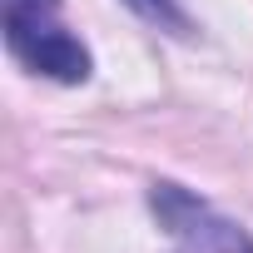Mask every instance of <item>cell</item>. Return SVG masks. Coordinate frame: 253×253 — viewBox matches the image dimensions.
Segmentation results:
<instances>
[{
    "instance_id": "cell-1",
    "label": "cell",
    "mask_w": 253,
    "mask_h": 253,
    "mask_svg": "<svg viewBox=\"0 0 253 253\" xmlns=\"http://www.w3.org/2000/svg\"><path fill=\"white\" fill-rule=\"evenodd\" d=\"M5 45L45 80L80 84L89 75V50L60 25V0H0Z\"/></svg>"
},
{
    "instance_id": "cell-2",
    "label": "cell",
    "mask_w": 253,
    "mask_h": 253,
    "mask_svg": "<svg viewBox=\"0 0 253 253\" xmlns=\"http://www.w3.org/2000/svg\"><path fill=\"white\" fill-rule=\"evenodd\" d=\"M154 209H159V218L169 223V233L179 238L174 253H253V238H248L238 223L209 213L204 204H194V199L179 194L174 184H159Z\"/></svg>"
}]
</instances>
